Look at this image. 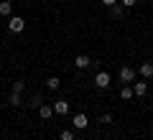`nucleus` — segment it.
<instances>
[{
  "instance_id": "10",
  "label": "nucleus",
  "mask_w": 153,
  "mask_h": 140,
  "mask_svg": "<svg viewBox=\"0 0 153 140\" xmlns=\"http://www.w3.org/2000/svg\"><path fill=\"white\" fill-rule=\"evenodd\" d=\"M138 71H140V76L151 79V76H153V64H151V61H146V64H140V69H138Z\"/></svg>"
},
{
  "instance_id": "18",
  "label": "nucleus",
  "mask_w": 153,
  "mask_h": 140,
  "mask_svg": "<svg viewBox=\"0 0 153 140\" xmlns=\"http://www.w3.org/2000/svg\"><path fill=\"white\" fill-rule=\"evenodd\" d=\"M135 3H138V0H120V5H123V8H133Z\"/></svg>"
},
{
  "instance_id": "1",
  "label": "nucleus",
  "mask_w": 153,
  "mask_h": 140,
  "mask_svg": "<svg viewBox=\"0 0 153 140\" xmlns=\"http://www.w3.org/2000/svg\"><path fill=\"white\" fill-rule=\"evenodd\" d=\"M110 81H112V76H110L107 71H97V74H94V87H97V89H107Z\"/></svg>"
},
{
  "instance_id": "11",
  "label": "nucleus",
  "mask_w": 153,
  "mask_h": 140,
  "mask_svg": "<svg viewBox=\"0 0 153 140\" xmlns=\"http://www.w3.org/2000/svg\"><path fill=\"white\" fill-rule=\"evenodd\" d=\"M120 97L125 99V102H130V99L135 97V92H133V87H130V84H125V87L120 89Z\"/></svg>"
},
{
  "instance_id": "9",
  "label": "nucleus",
  "mask_w": 153,
  "mask_h": 140,
  "mask_svg": "<svg viewBox=\"0 0 153 140\" xmlns=\"http://www.w3.org/2000/svg\"><path fill=\"white\" fill-rule=\"evenodd\" d=\"M38 115H41L44 120H49L51 115H56L54 112V104H41V107H38Z\"/></svg>"
},
{
  "instance_id": "12",
  "label": "nucleus",
  "mask_w": 153,
  "mask_h": 140,
  "mask_svg": "<svg viewBox=\"0 0 153 140\" xmlns=\"http://www.w3.org/2000/svg\"><path fill=\"white\" fill-rule=\"evenodd\" d=\"M133 92H135V97H143L148 92V84L146 81H135V84H133Z\"/></svg>"
},
{
  "instance_id": "19",
  "label": "nucleus",
  "mask_w": 153,
  "mask_h": 140,
  "mask_svg": "<svg viewBox=\"0 0 153 140\" xmlns=\"http://www.w3.org/2000/svg\"><path fill=\"white\" fill-rule=\"evenodd\" d=\"M100 122H105V125H107V122H112V115H110V112H105L102 117H100Z\"/></svg>"
},
{
  "instance_id": "6",
  "label": "nucleus",
  "mask_w": 153,
  "mask_h": 140,
  "mask_svg": "<svg viewBox=\"0 0 153 140\" xmlns=\"http://www.w3.org/2000/svg\"><path fill=\"white\" fill-rule=\"evenodd\" d=\"M8 104H10V107H21L23 104V94L21 92H10V94H8Z\"/></svg>"
},
{
  "instance_id": "2",
  "label": "nucleus",
  "mask_w": 153,
  "mask_h": 140,
  "mask_svg": "<svg viewBox=\"0 0 153 140\" xmlns=\"http://www.w3.org/2000/svg\"><path fill=\"white\" fill-rule=\"evenodd\" d=\"M8 28H10V33H21L23 28H26V21H23L21 16H10L8 18Z\"/></svg>"
},
{
  "instance_id": "13",
  "label": "nucleus",
  "mask_w": 153,
  "mask_h": 140,
  "mask_svg": "<svg viewBox=\"0 0 153 140\" xmlns=\"http://www.w3.org/2000/svg\"><path fill=\"white\" fill-rule=\"evenodd\" d=\"M46 87H49V89H54V92H56V89H59V87H61V79H59V76H51V79L46 81Z\"/></svg>"
},
{
  "instance_id": "14",
  "label": "nucleus",
  "mask_w": 153,
  "mask_h": 140,
  "mask_svg": "<svg viewBox=\"0 0 153 140\" xmlns=\"http://www.w3.org/2000/svg\"><path fill=\"white\" fill-rule=\"evenodd\" d=\"M123 10H125L123 5H112V8H110V13H112V18H123Z\"/></svg>"
},
{
  "instance_id": "4",
  "label": "nucleus",
  "mask_w": 153,
  "mask_h": 140,
  "mask_svg": "<svg viewBox=\"0 0 153 140\" xmlns=\"http://www.w3.org/2000/svg\"><path fill=\"white\" fill-rule=\"evenodd\" d=\"M120 81H125V84L135 81V69H130V66H123V69H120Z\"/></svg>"
},
{
  "instance_id": "3",
  "label": "nucleus",
  "mask_w": 153,
  "mask_h": 140,
  "mask_svg": "<svg viewBox=\"0 0 153 140\" xmlns=\"http://www.w3.org/2000/svg\"><path fill=\"white\" fill-rule=\"evenodd\" d=\"M71 125H74V130H87L89 120H87V115H84V112H79V115H74V120H71Z\"/></svg>"
},
{
  "instance_id": "15",
  "label": "nucleus",
  "mask_w": 153,
  "mask_h": 140,
  "mask_svg": "<svg viewBox=\"0 0 153 140\" xmlns=\"http://www.w3.org/2000/svg\"><path fill=\"white\" fill-rule=\"evenodd\" d=\"M59 140H74V130H61Z\"/></svg>"
},
{
  "instance_id": "7",
  "label": "nucleus",
  "mask_w": 153,
  "mask_h": 140,
  "mask_svg": "<svg viewBox=\"0 0 153 140\" xmlns=\"http://www.w3.org/2000/svg\"><path fill=\"white\" fill-rule=\"evenodd\" d=\"M89 64H92V59H89L87 54H79V56L74 59V66H76V69H87Z\"/></svg>"
},
{
  "instance_id": "16",
  "label": "nucleus",
  "mask_w": 153,
  "mask_h": 140,
  "mask_svg": "<svg viewBox=\"0 0 153 140\" xmlns=\"http://www.w3.org/2000/svg\"><path fill=\"white\" fill-rule=\"evenodd\" d=\"M13 92H26V81H13Z\"/></svg>"
},
{
  "instance_id": "5",
  "label": "nucleus",
  "mask_w": 153,
  "mask_h": 140,
  "mask_svg": "<svg viewBox=\"0 0 153 140\" xmlns=\"http://www.w3.org/2000/svg\"><path fill=\"white\" fill-rule=\"evenodd\" d=\"M0 16L3 18L13 16V0H0Z\"/></svg>"
},
{
  "instance_id": "8",
  "label": "nucleus",
  "mask_w": 153,
  "mask_h": 140,
  "mask_svg": "<svg viewBox=\"0 0 153 140\" xmlns=\"http://www.w3.org/2000/svg\"><path fill=\"white\" fill-rule=\"evenodd\" d=\"M54 112L56 115H66L69 112V102H66V99H56L54 102Z\"/></svg>"
},
{
  "instance_id": "20",
  "label": "nucleus",
  "mask_w": 153,
  "mask_h": 140,
  "mask_svg": "<svg viewBox=\"0 0 153 140\" xmlns=\"http://www.w3.org/2000/svg\"><path fill=\"white\" fill-rule=\"evenodd\" d=\"M117 3H120V0H102L105 8H112V5H117Z\"/></svg>"
},
{
  "instance_id": "17",
  "label": "nucleus",
  "mask_w": 153,
  "mask_h": 140,
  "mask_svg": "<svg viewBox=\"0 0 153 140\" xmlns=\"http://www.w3.org/2000/svg\"><path fill=\"white\" fill-rule=\"evenodd\" d=\"M28 104H31V107H41V104H44V102H41V97H38V94H36V97H33V99H31V102H28Z\"/></svg>"
}]
</instances>
